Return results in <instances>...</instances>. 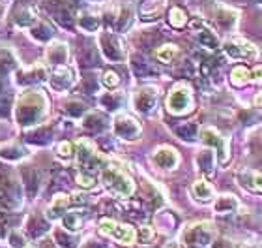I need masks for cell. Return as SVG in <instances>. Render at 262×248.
Masks as SVG:
<instances>
[{"mask_svg": "<svg viewBox=\"0 0 262 248\" xmlns=\"http://www.w3.org/2000/svg\"><path fill=\"white\" fill-rule=\"evenodd\" d=\"M45 113V100L39 94H25L17 104V121L23 126H30L41 119Z\"/></svg>", "mask_w": 262, "mask_h": 248, "instance_id": "1", "label": "cell"}, {"mask_svg": "<svg viewBox=\"0 0 262 248\" xmlns=\"http://www.w3.org/2000/svg\"><path fill=\"white\" fill-rule=\"evenodd\" d=\"M101 179H103L105 186L109 188L115 196H120V198H129L133 190H135V184L131 181V177L122 169H118V167H115V165L105 167L103 173H101Z\"/></svg>", "mask_w": 262, "mask_h": 248, "instance_id": "2", "label": "cell"}, {"mask_svg": "<svg viewBox=\"0 0 262 248\" xmlns=\"http://www.w3.org/2000/svg\"><path fill=\"white\" fill-rule=\"evenodd\" d=\"M99 232L103 235H109L122 244H135L137 241V232L133 227L126 226V224H118V222L109 220V218L99 222Z\"/></svg>", "mask_w": 262, "mask_h": 248, "instance_id": "3", "label": "cell"}, {"mask_svg": "<svg viewBox=\"0 0 262 248\" xmlns=\"http://www.w3.org/2000/svg\"><path fill=\"white\" fill-rule=\"evenodd\" d=\"M167 109L172 115H186L193 109V96L187 87H176L167 98Z\"/></svg>", "mask_w": 262, "mask_h": 248, "instance_id": "4", "label": "cell"}, {"mask_svg": "<svg viewBox=\"0 0 262 248\" xmlns=\"http://www.w3.org/2000/svg\"><path fill=\"white\" fill-rule=\"evenodd\" d=\"M115 132L122 139H137L141 136V124L129 115H118L115 119Z\"/></svg>", "mask_w": 262, "mask_h": 248, "instance_id": "5", "label": "cell"}, {"mask_svg": "<svg viewBox=\"0 0 262 248\" xmlns=\"http://www.w3.org/2000/svg\"><path fill=\"white\" fill-rule=\"evenodd\" d=\"M225 53L230 59H255L257 56V47L246 40H234L225 45Z\"/></svg>", "mask_w": 262, "mask_h": 248, "instance_id": "6", "label": "cell"}, {"mask_svg": "<svg viewBox=\"0 0 262 248\" xmlns=\"http://www.w3.org/2000/svg\"><path fill=\"white\" fill-rule=\"evenodd\" d=\"M101 49H103L105 56L109 61H122L124 59V47H122V42L113 34H103L101 36Z\"/></svg>", "mask_w": 262, "mask_h": 248, "instance_id": "7", "label": "cell"}, {"mask_svg": "<svg viewBox=\"0 0 262 248\" xmlns=\"http://www.w3.org/2000/svg\"><path fill=\"white\" fill-rule=\"evenodd\" d=\"M202 141L208 145H212V147H217L219 150V160L227 162L229 160V150H227V141H225V138H221L219 136L217 130H213V128H206V130H202Z\"/></svg>", "mask_w": 262, "mask_h": 248, "instance_id": "8", "label": "cell"}, {"mask_svg": "<svg viewBox=\"0 0 262 248\" xmlns=\"http://www.w3.org/2000/svg\"><path fill=\"white\" fill-rule=\"evenodd\" d=\"M210 239H212L210 224H196L189 227L186 233V241L189 244H208Z\"/></svg>", "mask_w": 262, "mask_h": 248, "instance_id": "9", "label": "cell"}, {"mask_svg": "<svg viewBox=\"0 0 262 248\" xmlns=\"http://www.w3.org/2000/svg\"><path fill=\"white\" fill-rule=\"evenodd\" d=\"M178 152H176L172 147H159L156 152H154V162L163 167V169H172L178 164Z\"/></svg>", "mask_w": 262, "mask_h": 248, "instance_id": "10", "label": "cell"}, {"mask_svg": "<svg viewBox=\"0 0 262 248\" xmlns=\"http://www.w3.org/2000/svg\"><path fill=\"white\" fill-rule=\"evenodd\" d=\"M238 179L242 186L249 188L253 192H262V171H240Z\"/></svg>", "mask_w": 262, "mask_h": 248, "instance_id": "11", "label": "cell"}, {"mask_svg": "<svg viewBox=\"0 0 262 248\" xmlns=\"http://www.w3.org/2000/svg\"><path fill=\"white\" fill-rule=\"evenodd\" d=\"M156 105V90L154 88H142L135 96V107L139 111H150Z\"/></svg>", "mask_w": 262, "mask_h": 248, "instance_id": "12", "label": "cell"}, {"mask_svg": "<svg viewBox=\"0 0 262 248\" xmlns=\"http://www.w3.org/2000/svg\"><path fill=\"white\" fill-rule=\"evenodd\" d=\"M51 83H53V87L58 88V90H62V88H68L73 83V72H71L70 68L66 66H58L55 70V75L51 78Z\"/></svg>", "mask_w": 262, "mask_h": 248, "instance_id": "13", "label": "cell"}, {"mask_svg": "<svg viewBox=\"0 0 262 248\" xmlns=\"http://www.w3.org/2000/svg\"><path fill=\"white\" fill-rule=\"evenodd\" d=\"M238 207H240V203H238V199H236L234 196H230V194H225V196L217 198V201H215V205H213V209L217 211L219 215L234 213V211L238 209Z\"/></svg>", "mask_w": 262, "mask_h": 248, "instance_id": "14", "label": "cell"}, {"mask_svg": "<svg viewBox=\"0 0 262 248\" xmlns=\"http://www.w3.org/2000/svg\"><path fill=\"white\" fill-rule=\"evenodd\" d=\"M191 192L196 199H201V201H210L213 198V188L208 184L206 181H196L193 182L191 186Z\"/></svg>", "mask_w": 262, "mask_h": 248, "instance_id": "15", "label": "cell"}, {"mask_svg": "<svg viewBox=\"0 0 262 248\" xmlns=\"http://www.w3.org/2000/svg\"><path fill=\"white\" fill-rule=\"evenodd\" d=\"M68 203H70V199H68V196H64V194H58L55 198V201L51 203V207H49V218H58V216L62 215L66 211V207H68Z\"/></svg>", "mask_w": 262, "mask_h": 248, "instance_id": "16", "label": "cell"}, {"mask_svg": "<svg viewBox=\"0 0 262 248\" xmlns=\"http://www.w3.org/2000/svg\"><path fill=\"white\" fill-rule=\"evenodd\" d=\"M249 81H251V73L244 66L234 68L232 73H230V83H232L234 87H244V85H247Z\"/></svg>", "mask_w": 262, "mask_h": 248, "instance_id": "17", "label": "cell"}, {"mask_svg": "<svg viewBox=\"0 0 262 248\" xmlns=\"http://www.w3.org/2000/svg\"><path fill=\"white\" fill-rule=\"evenodd\" d=\"M49 61L51 62H58V64H64L66 59H68V49H66L64 44H53L49 47Z\"/></svg>", "mask_w": 262, "mask_h": 248, "instance_id": "18", "label": "cell"}, {"mask_svg": "<svg viewBox=\"0 0 262 248\" xmlns=\"http://www.w3.org/2000/svg\"><path fill=\"white\" fill-rule=\"evenodd\" d=\"M55 19L60 23L62 27H71L73 25V15H71L70 8L64 4H58V10H55Z\"/></svg>", "mask_w": 262, "mask_h": 248, "instance_id": "19", "label": "cell"}, {"mask_svg": "<svg viewBox=\"0 0 262 248\" xmlns=\"http://www.w3.org/2000/svg\"><path fill=\"white\" fill-rule=\"evenodd\" d=\"M169 23L174 28H182L187 23L186 11L182 10V8H172V10H170V13H169Z\"/></svg>", "mask_w": 262, "mask_h": 248, "instance_id": "20", "label": "cell"}, {"mask_svg": "<svg viewBox=\"0 0 262 248\" xmlns=\"http://www.w3.org/2000/svg\"><path fill=\"white\" fill-rule=\"evenodd\" d=\"M196 162H199V165H201V169L204 171V173H213V155L212 150H202L201 155H199V158H196Z\"/></svg>", "mask_w": 262, "mask_h": 248, "instance_id": "21", "label": "cell"}, {"mask_svg": "<svg viewBox=\"0 0 262 248\" xmlns=\"http://www.w3.org/2000/svg\"><path fill=\"white\" fill-rule=\"evenodd\" d=\"M82 226V220L79 213H68L64 216V227L66 230H70V232H79Z\"/></svg>", "mask_w": 262, "mask_h": 248, "instance_id": "22", "label": "cell"}, {"mask_svg": "<svg viewBox=\"0 0 262 248\" xmlns=\"http://www.w3.org/2000/svg\"><path fill=\"white\" fill-rule=\"evenodd\" d=\"M199 42H201L204 47H210V49H215L219 45L217 36L213 32H210V30H201V32H199Z\"/></svg>", "mask_w": 262, "mask_h": 248, "instance_id": "23", "label": "cell"}, {"mask_svg": "<svg viewBox=\"0 0 262 248\" xmlns=\"http://www.w3.org/2000/svg\"><path fill=\"white\" fill-rule=\"evenodd\" d=\"M176 53H178V49H176V45H163L161 49H158V59L161 62H170L172 59L176 56Z\"/></svg>", "mask_w": 262, "mask_h": 248, "instance_id": "24", "label": "cell"}, {"mask_svg": "<svg viewBox=\"0 0 262 248\" xmlns=\"http://www.w3.org/2000/svg\"><path fill=\"white\" fill-rule=\"evenodd\" d=\"M131 64H133V70H135V73H137V75H141V78L152 72V68L148 66V62L144 61V59H141V56H135Z\"/></svg>", "mask_w": 262, "mask_h": 248, "instance_id": "25", "label": "cell"}, {"mask_svg": "<svg viewBox=\"0 0 262 248\" xmlns=\"http://www.w3.org/2000/svg\"><path fill=\"white\" fill-rule=\"evenodd\" d=\"M176 133H178L182 139H193L196 133V126L191 124V122H187V124H182V126L176 128Z\"/></svg>", "mask_w": 262, "mask_h": 248, "instance_id": "26", "label": "cell"}, {"mask_svg": "<svg viewBox=\"0 0 262 248\" xmlns=\"http://www.w3.org/2000/svg\"><path fill=\"white\" fill-rule=\"evenodd\" d=\"M25 175H27V186H28V194L34 196L36 190H38V173L34 169H27L25 171Z\"/></svg>", "mask_w": 262, "mask_h": 248, "instance_id": "27", "label": "cell"}, {"mask_svg": "<svg viewBox=\"0 0 262 248\" xmlns=\"http://www.w3.org/2000/svg\"><path fill=\"white\" fill-rule=\"evenodd\" d=\"M79 25H81L84 30H88V32H94V30L99 27V21L92 15H82L81 19H79Z\"/></svg>", "mask_w": 262, "mask_h": 248, "instance_id": "28", "label": "cell"}, {"mask_svg": "<svg viewBox=\"0 0 262 248\" xmlns=\"http://www.w3.org/2000/svg\"><path fill=\"white\" fill-rule=\"evenodd\" d=\"M84 126L86 130H92V132H98L103 128V121H101V117L99 115H88L86 122H84Z\"/></svg>", "mask_w": 262, "mask_h": 248, "instance_id": "29", "label": "cell"}, {"mask_svg": "<svg viewBox=\"0 0 262 248\" xmlns=\"http://www.w3.org/2000/svg\"><path fill=\"white\" fill-rule=\"evenodd\" d=\"M15 66V59L8 53V51H0V68L2 70H11V68Z\"/></svg>", "mask_w": 262, "mask_h": 248, "instance_id": "30", "label": "cell"}, {"mask_svg": "<svg viewBox=\"0 0 262 248\" xmlns=\"http://www.w3.org/2000/svg\"><path fill=\"white\" fill-rule=\"evenodd\" d=\"M120 83V78H118V73L115 72H105L103 73V85L109 88H115L116 85Z\"/></svg>", "mask_w": 262, "mask_h": 248, "instance_id": "31", "label": "cell"}, {"mask_svg": "<svg viewBox=\"0 0 262 248\" xmlns=\"http://www.w3.org/2000/svg\"><path fill=\"white\" fill-rule=\"evenodd\" d=\"M32 36L36 40H47L51 36V28L47 25H39L38 28H34L32 30Z\"/></svg>", "mask_w": 262, "mask_h": 248, "instance_id": "32", "label": "cell"}, {"mask_svg": "<svg viewBox=\"0 0 262 248\" xmlns=\"http://www.w3.org/2000/svg\"><path fill=\"white\" fill-rule=\"evenodd\" d=\"M77 182H79V184H81L82 188H92L94 186V177L82 175V173H79V175H77Z\"/></svg>", "mask_w": 262, "mask_h": 248, "instance_id": "33", "label": "cell"}, {"mask_svg": "<svg viewBox=\"0 0 262 248\" xmlns=\"http://www.w3.org/2000/svg\"><path fill=\"white\" fill-rule=\"evenodd\" d=\"M71 152H73V147H71V143L64 141V143L58 145V155H60L62 158H70Z\"/></svg>", "mask_w": 262, "mask_h": 248, "instance_id": "34", "label": "cell"}, {"mask_svg": "<svg viewBox=\"0 0 262 248\" xmlns=\"http://www.w3.org/2000/svg\"><path fill=\"white\" fill-rule=\"evenodd\" d=\"M68 113H70V115H73V117L82 115V113H84V105H82V104H70V105H68Z\"/></svg>", "mask_w": 262, "mask_h": 248, "instance_id": "35", "label": "cell"}, {"mask_svg": "<svg viewBox=\"0 0 262 248\" xmlns=\"http://www.w3.org/2000/svg\"><path fill=\"white\" fill-rule=\"evenodd\" d=\"M251 79H262V66L255 68V72H253V78Z\"/></svg>", "mask_w": 262, "mask_h": 248, "instance_id": "36", "label": "cell"}, {"mask_svg": "<svg viewBox=\"0 0 262 248\" xmlns=\"http://www.w3.org/2000/svg\"><path fill=\"white\" fill-rule=\"evenodd\" d=\"M255 104H257L258 107H262V92H258L257 96H255Z\"/></svg>", "mask_w": 262, "mask_h": 248, "instance_id": "37", "label": "cell"}, {"mask_svg": "<svg viewBox=\"0 0 262 248\" xmlns=\"http://www.w3.org/2000/svg\"><path fill=\"white\" fill-rule=\"evenodd\" d=\"M258 2H262V0H258Z\"/></svg>", "mask_w": 262, "mask_h": 248, "instance_id": "38", "label": "cell"}]
</instances>
